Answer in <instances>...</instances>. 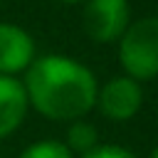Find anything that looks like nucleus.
I'll return each instance as SVG.
<instances>
[{
  "label": "nucleus",
  "instance_id": "nucleus-1",
  "mask_svg": "<svg viewBox=\"0 0 158 158\" xmlns=\"http://www.w3.org/2000/svg\"><path fill=\"white\" fill-rule=\"evenodd\" d=\"M27 101L52 121H77L96 104V79L89 67L72 57L44 54L25 69Z\"/></svg>",
  "mask_w": 158,
  "mask_h": 158
},
{
  "label": "nucleus",
  "instance_id": "nucleus-2",
  "mask_svg": "<svg viewBox=\"0 0 158 158\" xmlns=\"http://www.w3.org/2000/svg\"><path fill=\"white\" fill-rule=\"evenodd\" d=\"M118 62L136 81L158 77V17H143L126 27L118 44Z\"/></svg>",
  "mask_w": 158,
  "mask_h": 158
},
{
  "label": "nucleus",
  "instance_id": "nucleus-3",
  "mask_svg": "<svg viewBox=\"0 0 158 158\" xmlns=\"http://www.w3.org/2000/svg\"><path fill=\"white\" fill-rule=\"evenodd\" d=\"M81 25L94 42L118 40L128 27V0H89Z\"/></svg>",
  "mask_w": 158,
  "mask_h": 158
},
{
  "label": "nucleus",
  "instance_id": "nucleus-4",
  "mask_svg": "<svg viewBox=\"0 0 158 158\" xmlns=\"http://www.w3.org/2000/svg\"><path fill=\"white\" fill-rule=\"evenodd\" d=\"M99 111L111 121H128L143 104V91L131 77H114L96 91Z\"/></svg>",
  "mask_w": 158,
  "mask_h": 158
},
{
  "label": "nucleus",
  "instance_id": "nucleus-5",
  "mask_svg": "<svg viewBox=\"0 0 158 158\" xmlns=\"http://www.w3.org/2000/svg\"><path fill=\"white\" fill-rule=\"evenodd\" d=\"M35 59V42L20 25L0 22V74L12 77Z\"/></svg>",
  "mask_w": 158,
  "mask_h": 158
},
{
  "label": "nucleus",
  "instance_id": "nucleus-6",
  "mask_svg": "<svg viewBox=\"0 0 158 158\" xmlns=\"http://www.w3.org/2000/svg\"><path fill=\"white\" fill-rule=\"evenodd\" d=\"M27 104L25 86L15 77L0 74V138H7L20 128L27 114Z\"/></svg>",
  "mask_w": 158,
  "mask_h": 158
},
{
  "label": "nucleus",
  "instance_id": "nucleus-7",
  "mask_svg": "<svg viewBox=\"0 0 158 158\" xmlns=\"http://www.w3.org/2000/svg\"><path fill=\"white\" fill-rule=\"evenodd\" d=\"M72 153H86L94 146H99V136L96 128L86 121H74L67 131V143H64Z\"/></svg>",
  "mask_w": 158,
  "mask_h": 158
},
{
  "label": "nucleus",
  "instance_id": "nucleus-8",
  "mask_svg": "<svg viewBox=\"0 0 158 158\" xmlns=\"http://www.w3.org/2000/svg\"><path fill=\"white\" fill-rule=\"evenodd\" d=\"M20 158H74V153L59 143V141H37V143H30Z\"/></svg>",
  "mask_w": 158,
  "mask_h": 158
},
{
  "label": "nucleus",
  "instance_id": "nucleus-9",
  "mask_svg": "<svg viewBox=\"0 0 158 158\" xmlns=\"http://www.w3.org/2000/svg\"><path fill=\"white\" fill-rule=\"evenodd\" d=\"M81 158H136L128 148H121V146H111V143H106V146H94L91 151H86V153H81Z\"/></svg>",
  "mask_w": 158,
  "mask_h": 158
},
{
  "label": "nucleus",
  "instance_id": "nucleus-10",
  "mask_svg": "<svg viewBox=\"0 0 158 158\" xmlns=\"http://www.w3.org/2000/svg\"><path fill=\"white\" fill-rule=\"evenodd\" d=\"M148 158H158V146H156V148L151 151V156H148Z\"/></svg>",
  "mask_w": 158,
  "mask_h": 158
},
{
  "label": "nucleus",
  "instance_id": "nucleus-11",
  "mask_svg": "<svg viewBox=\"0 0 158 158\" xmlns=\"http://www.w3.org/2000/svg\"><path fill=\"white\" fill-rule=\"evenodd\" d=\"M59 2H79V0H59Z\"/></svg>",
  "mask_w": 158,
  "mask_h": 158
}]
</instances>
